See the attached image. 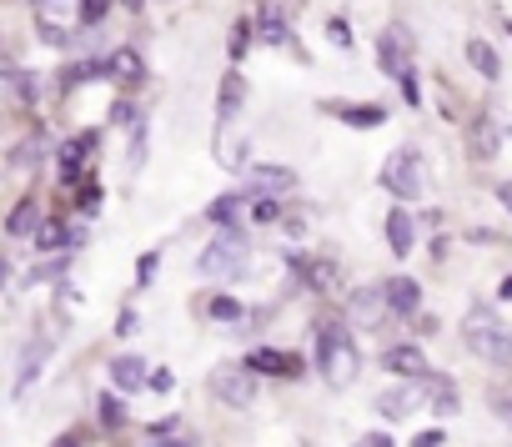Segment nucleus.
I'll return each instance as SVG.
<instances>
[{"mask_svg": "<svg viewBox=\"0 0 512 447\" xmlns=\"http://www.w3.org/2000/svg\"><path fill=\"white\" fill-rule=\"evenodd\" d=\"M246 206H251V191L246 186H236V191H226V196H216V201H206V221L211 227H241L246 221Z\"/></svg>", "mask_w": 512, "mask_h": 447, "instance_id": "obj_15", "label": "nucleus"}, {"mask_svg": "<svg viewBox=\"0 0 512 447\" xmlns=\"http://www.w3.org/2000/svg\"><path fill=\"white\" fill-rule=\"evenodd\" d=\"M367 447H392V437L387 432H367Z\"/></svg>", "mask_w": 512, "mask_h": 447, "instance_id": "obj_47", "label": "nucleus"}, {"mask_svg": "<svg viewBox=\"0 0 512 447\" xmlns=\"http://www.w3.org/2000/svg\"><path fill=\"white\" fill-rule=\"evenodd\" d=\"M322 111L337 116L342 126H357V131H377V126H387V116H392V111L377 106V101H362V106H357V101H327Z\"/></svg>", "mask_w": 512, "mask_h": 447, "instance_id": "obj_13", "label": "nucleus"}, {"mask_svg": "<svg viewBox=\"0 0 512 447\" xmlns=\"http://www.w3.org/2000/svg\"><path fill=\"white\" fill-rule=\"evenodd\" d=\"M111 121H116V126H141V116H136L131 101H116V106H111Z\"/></svg>", "mask_w": 512, "mask_h": 447, "instance_id": "obj_41", "label": "nucleus"}, {"mask_svg": "<svg viewBox=\"0 0 512 447\" xmlns=\"http://www.w3.org/2000/svg\"><path fill=\"white\" fill-rule=\"evenodd\" d=\"M106 61H111V76H116L126 91L146 81V66H141V56H136L131 46H121V51H116V56H106Z\"/></svg>", "mask_w": 512, "mask_h": 447, "instance_id": "obj_30", "label": "nucleus"}, {"mask_svg": "<svg viewBox=\"0 0 512 447\" xmlns=\"http://www.w3.org/2000/svg\"><path fill=\"white\" fill-rule=\"evenodd\" d=\"M76 201H81V211H86V216H96V211H101V186H96V181H86Z\"/></svg>", "mask_w": 512, "mask_h": 447, "instance_id": "obj_38", "label": "nucleus"}, {"mask_svg": "<svg viewBox=\"0 0 512 447\" xmlns=\"http://www.w3.org/2000/svg\"><path fill=\"white\" fill-rule=\"evenodd\" d=\"M377 181H382V191H387L392 201H407V206L432 196V171H427V156H422L417 146H397V151L382 161Z\"/></svg>", "mask_w": 512, "mask_h": 447, "instance_id": "obj_3", "label": "nucleus"}, {"mask_svg": "<svg viewBox=\"0 0 512 447\" xmlns=\"http://www.w3.org/2000/svg\"><path fill=\"white\" fill-rule=\"evenodd\" d=\"M91 232L86 227H66V221H41V232H36V252H71V247H86Z\"/></svg>", "mask_w": 512, "mask_h": 447, "instance_id": "obj_16", "label": "nucleus"}, {"mask_svg": "<svg viewBox=\"0 0 512 447\" xmlns=\"http://www.w3.org/2000/svg\"><path fill=\"white\" fill-rule=\"evenodd\" d=\"M467 151H472V161H492L497 156V126H492V116H477L467 126Z\"/></svg>", "mask_w": 512, "mask_h": 447, "instance_id": "obj_26", "label": "nucleus"}, {"mask_svg": "<svg viewBox=\"0 0 512 447\" xmlns=\"http://www.w3.org/2000/svg\"><path fill=\"white\" fill-rule=\"evenodd\" d=\"M422 387H427V382H412V377H402L397 387H387V392L377 397V412H382V417H392V422H407V417H412V412L427 402V392H422Z\"/></svg>", "mask_w": 512, "mask_h": 447, "instance_id": "obj_10", "label": "nucleus"}, {"mask_svg": "<svg viewBox=\"0 0 512 447\" xmlns=\"http://www.w3.org/2000/svg\"><path fill=\"white\" fill-rule=\"evenodd\" d=\"M46 156H51V151H46V136H41V141H26V146L11 156V166H36V161H46Z\"/></svg>", "mask_w": 512, "mask_h": 447, "instance_id": "obj_36", "label": "nucleus"}, {"mask_svg": "<svg viewBox=\"0 0 512 447\" xmlns=\"http://www.w3.org/2000/svg\"><path fill=\"white\" fill-rule=\"evenodd\" d=\"M141 161H146V126H136L131 136V171H141Z\"/></svg>", "mask_w": 512, "mask_h": 447, "instance_id": "obj_43", "label": "nucleus"}, {"mask_svg": "<svg viewBox=\"0 0 512 447\" xmlns=\"http://www.w3.org/2000/svg\"><path fill=\"white\" fill-rule=\"evenodd\" d=\"M382 367H387L392 377H412V382H427V377H432V362H427V352H422L417 342L387 347V352H382Z\"/></svg>", "mask_w": 512, "mask_h": 447, "instance_id": "obj_11", "label": "nucleus"}, {"mask_svg": "<svg viewBox=\"0 0 512 447\" xmlns=\"http://www.w3.org/2000/svg\"><path fill=\"white\" fill-rule=\"evenodd\" d=\"M96 412H101V427H106V432H121V427L131 422L121 387H106V392H96Z\"/></svg>", "mask_w": 512, "mask_h": 447, "instance_id": "obj_28", "label": "nucleus"}, {"mask_svg": "<svg viewBox=\"0 0 512 447\" xmlns=\"http://www.w3.org/2000/svg\"><path fill=\"white\" fill-rule=\"evenodd\" d=\"M392 317V302H387V282H367L347 297V322L357 332H382Z\"/></svg>", "mask_w": 512, "mask_h": 447, "instance_id": "obj_7", "label": "nucleus"}, {"mask_svg": "<svg viewBox=\"0 0 512 447\" xmlns=\"http://www.w3.org/2000/svg\"><path fill=\"white\" fill-rule=\"evenodd\" d=\"M201 317H206V322H221V327H241V322H246V307H241L231 292H216V297H206Z\"/></svg>", "mask_w": 512, "mask_h": 447, "instance_id": "obj_27", "label": "nucleus"}, {"mask_svg": "<svg viewBox=\"0 0 512 447\" xmlns=\"http://www.w3.org/2000/svg\"><path fill=\"white\" fill-rule=\"evenodd\" d=\"M412 247H417V221H412L407 201H397V206L387 211V252H392L397 262H407Z\"/></svg>", "mask_w": 512, "mask_h": 447, "instance_id": "obj_14", "label": "nucleus"}, {"mask_svg": "<svg viewBox=\"0 0 512 447\" xmlns=\"http://www.w3.org/2000/svg\"><path fill=\"white\" fill-rule=\"evenodd\" d=\"M487 402H492V412L512 427V372H502V377L487 387Z\"/></svg>", "mask_w": 512, "mask_h": 447, "instance_id": "obj_33", "label": "nucleus"}, {"mask_svg": "<svg viewBox=\"0 0 512 447\" xmlns=\"http://www.w3.org/2000/svg\"><path fill=\"white\" fill-rule=\"evenodd\" d=\"M442 442H447V432H442V427H427V432H417V437H412V447H442Z\"/></svg>", "mask_w": 512, "mask_h": 447, "instance_id": "obj_46", "label": "nucleus"}, {"mask_svg": "<svg viewBox=\"0 0 512 447\" xmlns=\"http://www.w3.org/2000/svg\"><path fill=\"white\" fill-rule=\"evenodd\" d=\"M126 11H141V0H126Z\"/></svg>", "mask_w": 512, "mask_h": 447, "instance_id": "obj_51", "label": "nucleus"}, {"mask_svg": "<svg viewBox=\"0 0 512 447\" xmlns=\"http://www.w3.org/2000/svg\"><path fill=\"white\" fill-rule=\"evenodd\" d=\"M176 387V372L171 367H151V387L146 392H171Z\"/></svg>", "mask_w": 512, "mask_h": 447, "instance_id": "obj_42", "label": "nucleus"}, {"mask_svg": "<svg viewBox=\"0 0 512 447\" xmlns=\"http://www.w3.org/2000/svg\"><path fill=\"white\" fill-rule=\"evenodd\" d=\"M81 11H86V0H36V31H41V41L46 46H71V31H86Z\"/></svg>", "mask_w": 512, "mask_h": 447, "instance_id": "obj_6", "label": "nucleus"}, {"mask_svg": "<svg viewBox=\"0 0 512 447\" xmlns=\"http://www.w3.org/2000/svg\"><path fill=\"white\" fill-rule=\"evenodd\" d=\"M282 232H287V242H307V237H312V216L287 206V216H282Z\"/></svg>", "mask_w": 512, "mask_h": 447, "instance_id": "obj_35", "label": "nucleus"}, {"mask_svg": "<svg viewBox=\"0 0 512 447\" xmlns=\"http://www.w3.org/2000/svg\"><path fill=\"white\" fill-rule=\"evenodd\" d=\"M111 11V0H86V11H81V26L91 31V26H101V16Z\"/></svg>", "mask_w": 512, "mask_h": 447, "instance_id": "obj_39", "label": "nucleus"}, {"mask_svg": "<svg viewBox=\"0 0 512 447\" xmlns=\"http://www.w3.org/2000/svg\"><path fill=\"white\" fill-rule=\"evenodd\" d=\"M387 302H392V317H402V322H407V317H417V312H422V287H417L407 272H397V277L387 282Z\"/></svg>", "mask_w": 512, "mask_h": 447, "instance_id": "obj_20", "label": "nucleus"}, {"mask_svg": "<svg viewBox=\"0 0 512 447\" xmlns=\"http://www.w3.org/2000/svg\"><path fill=\"white\" fill-rule=\"evenodd\" d=\"M31 232H41V206H36V196H21V201L11 206V216H6V237L21 242V237H31Z\"/></svg>", "mask_w": 512, "mask_h": 447, "instance_id": "obj_23", "label": "nucleus"}, {"mask_svg": "<svg viewBox=\"0 0 512 447\" xmlns=\"http://www.w3.org/2000/svg\"><path fill=\"white\" fill-rule=\"evenodd\" d=\"M397 86H402V96H407V106H412V111H417V106H422V91H417V76H412V71H407V76H402V81H397Z\"/></svg>", "mask_w": 512, "mask_h": 447, "instance_id": "obj_45", "label": "nucleus"}, {"mask_svg": "<svg viewBox=\"0 0 512 447\" xmlns=\"http://www.w3.org/2000/svg\"><path fill=\"white\" fill-rule=\"evenodd\" d=\"M111 387H121V392H146V387H151V367H146L136 352H116V357H111Z\"/></svg>", "mask_w": 512, "mask_h": 447, "instance_id": "obj_18", "label": "nucleus"}, {"mask_svg": "<svg viewBox=\"0 0 512 447\" xmlns=\"http://www.w3.org/2000/svg\"><path fill=\"white\" fill-rule=\"evenodd\" d=\"M352 447H367V437H362V442H352Z\"/></svg>", "mask_w": 512, "mask_h": 447, "instance_id": "obj_52", "label": "nucleus"}, {"mask_svg": "<svg viewBox=\"0 0 512 447\" xmlns=\"http://www.w3.org/2000/svg\"><path fill=\"white\" fill-rule=\"evenodd\" d=\"M51 447H81V437H76V432H61V437H56Z\"/></svg>", "mask_w": 512, "mask_h": 447, "instance_id": "obj_48", "label": "nucleus"}, {"mask_svg": "<svg viewBox=\"0 0 512 447\" xmlns=\"http://www.w3.org/2000/svg\"><path fill=\"white\" fill-rule=\"evenodd\" d=\"M497 201H502V206L512 211V186H497Z\"/></svg>", "mask_w": 512, "mask_h": 447, "instance_id": "obj_49", "label": "nucleus"}, {"mask_svg": "<svg viewBox=\"0 0 512 447\" xmlns=\"http://www.w3.org/2000/svg\"><path fill=\"white\" fill-rule=\"evenodd\" d=\"M246 262H251L246 221H241V227H216V237L196 252V272H201V277H216V282L241 277V272H246Z\"/></svg>", "mask_w": 512, "mask_h": 447, "instance_id": "obj_4", "label": "nucleus"}, {"mask_svg": "<svg viewBox=\"0 0 512 447\" xmlns=\"http://www.w3.org/2000/svg\"><path fill=\"white\" fill-rule=\"evenodd\" d=\"M241 186H246L251 196H282V201H287V196L297 191V171H292V166H251V176H246Z\"/></svg>", "mask_w": 512, "mask_h": 447, "instance_id": "obj_12", "label": "nucleus"}, {"mask_svg": "<svg viewBox=\"0 0 512 447\" xmlns=\"http://www.w3.org/2000/svg\"><path fill=\"white\" fill-rule=\"evenodd\" d=\"M357 327L347 317H322L312 332V367L332 392H347L362 377V352H357Z\"/></svg>", "mask_w": 512, "mask_h": 447, "instance_id": "obj_1", "label": "nucleus"}, {"mask_svg": "<svg viewBox=\"0 0 512 447\" xmlns=\"http://www.w3.org/2000/svg\"><path fill=\"white\" fill-rule=\"evenodd\" d=\"M96 76H111V61H96V56H86V61H76V66H66V76H61V86L71 91V86H81V81H96Z\"/></svg>", "mask_w": 512, "mask_h": 447, "instance_id": "obj_32", "label": "nucleus"}, {"mask_svg": "<svg viewBox=\"0 0 512 447\" xmlns=\"http://www.w3.org/2000/svg\"><path fill=\"white\" fill-rule=\"evenodd\" d=\"M146 447H196V432H186L181 417H161L146 427Z\"/></svg>", "mask_w": 512, "mask_h": 447, "instance_id": "obj_22", "label": "nucleus"}, {"mask_svg": "<svg viewBox=\"0 0 512 447\" xmlns=\"http://www.w3.org/2000/svg\"><path fill=\"white\" fill-rule=\"evenodd\" d=\"M241 106H246V81H241V71H226L221 76V91H216V126L226 131Z\"/></svg>", "mask_w": 512, "mask_h": 447, "instance_id": "obj_19", "label": "nucleus"}, {"mask_svg": "<svg viewBox=\"0 0 512 447\" xmlns=\"http://www.w3.org/2000/svg\"><path fill=\"white\" fill-rule=\"evenodd\" d=\"M66 272H71V257H66V252H56L51 262H36L31 282H51V287H61V282H66Z\"/></svg>", "mask_w": 512, "mask_h": 447, "instance_id": "obj_34", "label": "nucleus"}, {"mask_svg": "<svg viewBox=\"0 0 512 447\" xmlns=\"http://www.w3.org/2000/svg\"><path fill=\"white\" fill-rule=\"evenodd\" d=\"M256 31H262L267 46H292V21L272 6V0H262V11H256Z\"/></svg>", "mask_w": 512, "mask_h": 447, "instance_id": "obj_24", "label": "nucleus"}, {"mask_svg": "<svg viewBox=\"0 0 512 447\" xmlns=\"http://www.w3.org/2000/svg\"><path fill=\"white\" fill-rule=\"evenodd\" d=\"M136 327H141V317H136L131 307H121V317H116V337H136Z\"/></svg>", "mask_w": 512, "mask_h": 447, "instance_id": "obj_44", "label": "nucleus"}, {"mask_svg": "<svg viewBox=\"0 0 512 447\" xmlns=\"http://www.w3.org/2000/svg\"><path fill=\"white\" fill-rule=\"evenodd\" d=\"M206 387H211V397L226 402V407H251L256 397H262V372H251L246 357H241V362H216V367L206 372Z\"/></svg>", "mask_w": 512, "mask_h": 447, "instance_id": "obj_5", "label": "nucleus"}, {"mask_svg": "<svg viewBox=\"0 0 512 447\" xmlns=\"http://www.w3.org/2000/svg\"><path fill=\"white\" fill-rule=\"evenodd\" d=\"M407 36H402V26H392V31H382V41H377V61H382V76H392V81H402L412 66H407Z\"/></svg>", "mask_w": 512, "mask_h": 447, "instance_id": "obj_17", "label": "nucleus"}, {"mask_svg": "<svg viewBox=\"0 0 512 447\" xmlns=\"http://www.w3.org/2000/svg\"><path fill=\"white\" fill-rule=\"evenodd\" d=\"M462 347L477 362H487L492 372H512V327L502 322V312H492L482 302H472L462 317Z\"/></svg>", "mask_w": 512, "mask_h": 447, "instance_id": "obj_2", "label": "nucleus"}, {"mask_svg": "<svg viewBox=\"0 0 512 447\" xmlns=\"http://www.w3.org/2000/svg\"><path fill=\"white\" fill-rule=\"evenodd\" d=\"M156 267H161V252H141V262H136V287H151V282H156Z\"/></svg>", "mask_w": 512, "mask_h": 447, "instance_id": "obj_37", "label": "nucleus"}, {"mask_svg": "<svg viewBox=\"0 0 512 447\" xmlns=\"http://www.w3.org/2000/svg\"><path fill=\"white\" fill-rule=\"evenodd\" d=\"M46 362H51V342L41 337V342H31V347H26V367H21V377H16V397L36 382V372H46Z\"/></svg>", "mask_w": 512, "mask_h": 447, "instance_id": "obj_31", "label": "nucleus"}, {"mask_svg": "<svg viewBox=\"0 0 512 447\" xmlns=\"http://www.w3.org/2000/svg\"><path fill=\"white\" fill-rule=\"evenodd\" d=\"M467 66H472L482 81H497V76H502V61H497V51H492L482 36H472V41H467Z\"/></svg>", "mask_w": 512, "mask_h": 447, "instance_id": "obj_29", "label": "nucleus"}, {"mask_svg": "<svg viewBox=\"0 0 512 447\" xmlns=\"http://www.w3.org/2000/svg\"><path fill=\"white\" fill-rule=\"evenodd\" d=\"M327 36H332V46H342V51L352 46V26H347L342 16H337V21H327Z\"/></svg>", "mask_w": 512, "mask_h": 447, "instance_id": "obj_40", "label": "nucleus"}, {"mask_svg": "<svg viewBox=\"0 0 512 447\" xmlns=\"http://www.w3.org/2000/svg\"><path fill=\"white\" fill-rule=\"evenodd\" d=\"M96 146H101V131H81V136L61 141V151H56V171H61V181H66V186H76V181H81V171L96 161Z\"/></svg>", "mask_w": 512, "mask_h": 447, "instance_id": "obj_8", "label": "nucleus"}, {"mask_svg": "<svg viewBox=\"0 0 512 447\" xmlns=\"http://www.w3.org/2000/svg\"><path fill=\"white\" fill-rule=\"evenodd\" d=\"M256 36H262V31H256V16H236V21H231V36H226V56H231V66L246 61V51L256 46Z\"/></svg>", "mask_w": 512, "mask_h": 447, "instance_id": "obj_25", "label": "nucleus"}, {"mask_svg": "<svg viewBox=\"0 0 512 447\" xmlns=\"http://www.w3.org/2000/svg\"><path fill=\"white\" fill-rule=\"evenodd\" d=\"M502 297H507V302H512V277H507V282H502Z\"/></svg>", "mask_w": 512, "mask_h": 447, "instance_id": "obj_50", "label": "nucleus"}, {"mask_svg": "<svg viewBox=\"0 0 512 447\" xmlns=\"http://www.w3.org/2000/svg\"><path fill=\"white\" fill-rule=\"evenodd\" d=\"M246 362H251V372L287 377V382H297V377L307 372V362H302L297 352H287V347H256V352H246Z\"/></svg>", "mask_w": 512, "mask_h": 447, "instance_id": "obj_9", "label": "nucleus"}, {"mask_svg": "<svg viewBox=\"0 0 512 447\" xmlns=\"http://www.w3.org/2000/svg\"><path fill=\"white\" fill-rule=\"evenodd\" d=\"M507 31H512V26H507Z\"/></svg>", "mask_w": 512, "mask_h": 447, "instance_id": "obj_53", "label": "nucleus"}, {"mask_svg": "<svg viewBox=\"0 0 512 447\" xmlns=\"http://www.w3.org/2000/svg\"><path fill=\"white\" fill-rule=\"evenodd\" d=\"M427 402H432V412H437V417H457V412H462L457 382H452L447 372H432V377H427Z\"/></svg>", "mask_w": 512, "mask_h": 447, "instance_id": "obj_21", "label": "nucleus"}]
</instances>
